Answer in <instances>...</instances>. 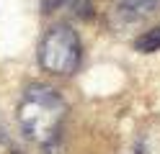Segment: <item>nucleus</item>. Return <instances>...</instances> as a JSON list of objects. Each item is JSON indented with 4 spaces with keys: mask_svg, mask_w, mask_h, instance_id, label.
Wrapping results in <instances>:
<instances>
[{
    "mask_svg": "<svg viewBox=\"0 0 160 154\" xmlns=\"http://www.w3.org/2000/svg\"><path fill=\"white\" fill-rule=\"evenodd\" d=\"M65 100L57 95V90L47 85H28L18 103L21 131L36 144L54 141L65 121Z\"/></svg>",
    "mask_w": 160,
    "mask_h": 154,
    "instance_id": "1",
    "label": "nucleus"
},
{
    "mask_svg": "<svg viewBox=\"0 0 160 154\" xmlns=\"http://www.w3.org/2000/svg\"><path fill=\"white\" fill-rule=\"evenodd\" d=\"M80 39L67 23L47 31L39 44V64L49 75H72L80 64Z\"/></svg>",
    "mask_w": 160,
    "mask_h": 154,
    "instance_id": "2",
    "label": "nucleus"
},
{
    "mask_svg": "<svg viewBox=\"0 0 160 154\" xmlns=\"http://www.w3.org/2000/svg\"><path fill=\"white\" fill-rule=\"evenodd\" d=\"M114 13L124 23H137L150 16L160 13V0H111Z\"/></svg>",
    "mask_w": 160,
    "mask_h": 154,
    "instance_id": "3",
    "label": "nucleus"
},
{
    "mask_svg": "<svg viewBox=\"0 0 160 154\" xmlns=\"http://www.w3.org/2000/svg\"><path fill=\"white\" fill-rule=\"evenodd\" d=\"M44 13H54V10H65V13L75 18H91L93 16V0H42Z\"/></svg>",
    "mask_w": 160,
    "mask_h": 154,
    "instance_id": "4",
    "label": "nucleus"
},
{
    "mask_svg": "<svg viewBox=\"0 0 160 154\" xmlns=\"http://www.w3.org/2000/svg\"><path fill=\"white\" fill-rule=\"evenodd\" d=\"M134 49L142 51V54H152V51H160V26L145 31L134 39Z\"/></svg>",
    "mask_w": 160,
    "mask_h": 154,
    "instance_id": "5",
    "label": "nucleus"
}]
</instances>
